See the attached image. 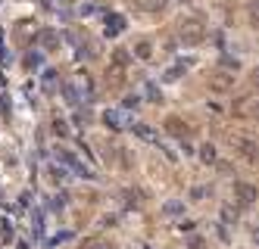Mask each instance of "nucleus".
<instances>
[{"label": "nucleus", "instance_id": "nucleus-1", "mask_svg": "<svg viewBox=\"0 0 259 249\" xmlns=\"http://www.w3.org/2000/svg\"><path fill=\"white\" fill-rule=\"evenodd\" d=\"M234 193H237V200L244 203V205H250V203L256 200V187L247 184V181H237V184H234Z\"/></svg>", "mask_w": 259, "mask_h": 249}, {"label": "nucleus", "instance_id": "nucleus-2", "mask_svg": "<svg viewBox=\"0 0 259 249\" xmlns=\"http://www.w3.org/2000/svg\"><path fill=\"white\" fill-rule=\"evenodd\" d=\"M181 34H184V41H187V44H194V41H200V34H203V25L200 22H184V31H181Z\"/></svg>", "mask_w": 259, "mask_h": 249}, {"label": "nucleus", "instance_id": "nucleus-3", "mask_svg": "<svg viewBox=\"0 0 259 249\" xmlns=\"http://www.w3.org/2000/svg\"><path fill=\"white\" fill-rule=\"evenodd\" d=\"M234 147H237V153H240V156H247V159H256V156H259L253 140H237V137H234Z\"/></svg>", "mask_w": 259, "mask_h": 249}, {"label": "nucleus", "instance_id": "nucleus-4", "mask_svg": "<svg viewBox=\"0 0 259 249\" xmlns=\"http://www.w3.org/2000/svg\"><path fill=\"white\" fill-rule=\"evenodd\" d=\"M212 88H215V91L231 88V75H215V78H212Z\"/></svg>", "mask_w": 259, "mask_h": 249}, {"label": "nucleus", "instance_id": "nucleus-5", "mask_svg": "<svg viewBox=\"0 0 259 249\" xmlns=\"http://www.w3.org/2000/svg\"><path fill=\"white\" fill-rule=\"evenodd\" d=\"M247 13H250V22L259 28V0H250V6H247Z\"/></svg>", "mask_w": 259, "mask_h": 249}, {"label": "nucleus", "instance_id": "nucleus-6", "mask_svg": "<svg viewBox=\"0 0 259 249\" xmlns=\"http://www.w3.org/2000/svg\"><path fill=\"white\" fill-rule=\"evenodd\" d=\"M166 128H169L172 134H184V125H181L178 118H169V122H166Z\"/></svg>", "mask_w": 259, "mask_h": 249}, {"label": "nucleus", "instance_id": "nucleus-7", "mask_svg": "<svg viewBox=\"0 0 259 249\" xmlns=\"http://www.w3.org/2000/svg\"><path fill=\"white\" fill-rule=\"evenodd\" d=\"M203 159L206 162H215V147H212V143H206V147H203Z\"/></svg>", "mask_w": 259, "mask_h": 249}, {"label": "nucleus", "instance_id": "nucleus-8", "mask_svg": "<svg viewBox=\"0 0 259 249\" xmlns=\"http://www.w3.org/2000/svg\"><path fill=\"white\" fill-rule=\"evenodd\" d=\"M141 6H147V10H159L162 0H141Z\"/></svg>", "mask_w": 259, "mask_h": 249}, {"label": "nucleus", "instance_id": "nucleus-9", "mask_svg": "<svg viewBox=\"0 0 259 249\" xmlns=\"http://www.w3.org/2000/svg\"><path fill=\"white\" fill-rule=\"evenodd\" d=\"M222 215H225L228 221H234V215H237V209H234V205H228V209H225V212H222Z\"/></svg>", "mask_w": 259, "mask_h": 249}, {"label": "nucleus", "instance_id": "nucleus-10", "mask_svg": "<svg viewBox=\"0 0 259 249\" xmlns=\"http://www.w3.org/2000/svg\"><path fill=\"white\" fill-rule=\"evenodd\" d=\"M137 56H150V44H137Z\"/></svg>", "mask_w": 259, "mask_h": 249}, {"label": "nucleus", "instance_id": "nucleus-11", "mask_svg": "<svg viewBox=\"0 0 259 249\" xmlns=\"http://www.w3.org/2000/svg\"><path fill=\"white\" fill-rule=\"evenodd\" d=\"M250 84H253V91H259V68H256L253 75H250Z\"/></svg>", "mask_w": 259, "mask_h": 249}, {"label": "nucleus", "instance_id": "nucleus-12", "mask_svg": "<svg viewBox=\"0 0 259 249\" xmlns=\"http://www.w3.org/2000/svg\"><path fill=\"white\" fill-rule=\"evenodd\" d=\"M203 246H206V243H203L200 237H197V240H191V249H203Z\"/></svg>", "mask_w": 259, "mask_h": 249}, {"label": "nucleus", "instance_id": "nucleus-13", "mask_svg": "<svg viewBox=\"0 0 259 249\" xmlns=\"http://www.w3.org/2000/svg\"><path fill=\"white\" fill-rule=\"evenodd\" d=\"M84 249H103L100 243H94V240H88V243H84Z\"/></svg>", "mask_w": 259, "mask_h": 249}, {"label": "nucleus", "instance_id": "nucleus-14", "mask_svg": "<svg viewBox=\"0 0 259 249\" xmlns=\"http://www.w3.org/2000/svg\"><path fill=\"white\" fill-rule=\"evenodd\" d=\"M256 115H259V103H256Z\"/></svg>", "mask_w": 259, "mask_h": 249}]
</instances>
